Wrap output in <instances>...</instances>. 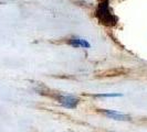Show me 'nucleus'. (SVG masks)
<instances>
[{
	"mask_svg": "<svg viewBox=\"0 0 147 132\" xmlns=\"http://www.w3.org/2000/svg\"><path fill=\"white\" fill-rule=\"evenodd\" d=\"M96 18L104 25L114 27L117 23V17L114 15L110 9L109 0H101L97 5L95 11Z\"/></svg>",
	"mask_w": 147,
	"mask_h": 132,
	"instance_id": "obj_1",
	"label": "nucleus"
},
{
	"mask_svg": "<svg viewBox=\"0 0 147 132\" xmlns=\"http://www.w3.org/2000/svg\"><path fill=\"white\" fill-rule=\"evenodd\" d=\"M69 44L73 47H84V49H88L91 47V44L88 43L86 40L81 39V37H73L69 40Z\"/></svg>",
	"mask_w": 147,
	"mask_h": 132,
	"instance_id": "obj_4",
	"label": "nucleus"
},
{
	"mask_svg": "<svg viewBox=\"0 0 147 132\" xmlns=\"http://www.w3.org/2000/svg\"><path fill=\"white\" fill-rule=\"evenodd\" d=\"M102 112L106 117L111 118V119H114V120H117V121H128V120H131L129 116L119 113V112L114 111V110H102Z\"/></svg>",
	"mask_w": 147,
	"mask_h": 132,
	"instance_id": "obj_3",
	"label": "nucleus"
},
{
	"mask_svg": "<svg viewBox=\"0 0 147 132\" xmlns=\"http://www.w3.org/2000/svg\"><path fill=\"white\" fill-rule=\"evenodd\" d=\"M122 94H98L95 97H122Z\"/></svg>",
	"mask_w": 147,
	"mask_h": 132,
	"instance_id": "obj_5",
	"label": "nucleus"
},
{
	"mask_svg": "<svg viewBox=\"0 0 147 132\" xmlns=\"http://www.w3.org/2000/svg\"><path fill=\"white\" fill-rule=\"evenodd\" d=\"M58 100H59L60 103L64 108H67V109H74V108H76V106L79 103V99L71 95L58 96Z\"/></svg>",
	"mask_w": 147,
	"mask_h": 132,
	"instance_id": "obj_2",
	"label": "nucleus"
}]
</instances>
